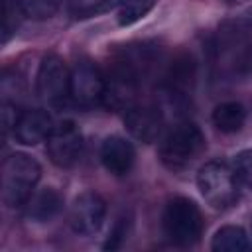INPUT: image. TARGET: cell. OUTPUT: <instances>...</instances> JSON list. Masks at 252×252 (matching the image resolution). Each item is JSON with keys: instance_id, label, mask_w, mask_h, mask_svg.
Instances as JSON below:
<instances>
[{"instance_id": "2e32d148", "label": "cell", "mask_w": 252, "mask_h": 252, "mask_svg": "<svg viewBox=\"0 0 252 252\" xmlns=\"http://www.w3.org/2000/svg\"><path fill=\"white\" fill-rule=\"evenodd\" d=\"M154 8V0H116V16L120 26H130L142 20Z\"/></svg>"}, {"instance_id": "8992f818", "label": "cell", "mask_w": 252, "mask_h": 252, "mask_svg": "<svg viewBox=\"0 0 252 252\" xmlns=\"http://www.w3.org/2000/svg\"><path fill=\"white\" fill-rule=\"evenodd\" d=\"M35 87L45 104L61 106L67 96H71V73L67 71L65 61L53 53L45 55L37 69Z\"/></svg>"}, {"instance_id": "7c38bea8", "label": "cell", "mask_w": 252, "mask_h": 252, "mask_svg": "<svg viewBox=\"0 0 252 252\" xmlns=\"http://www.w3.org/2000/svg\"><path fill=\"white\" fill-rule=\"evenodd\" d=\"M134 148L122 136H108L100 146V161L112 175H126L134 165Z\"/></svg>"}, {"instance_id": "e0dca14e", "label": "cell", "mask_w": 252, "mask_h": 252, "mask_svg": "<svg viewBox=\"0 0 252 252\" xmlns=\"http://www.w3.org/2000/svg\"><path fill=\"white\" fill-rule=\"evenodd\" d=\"M20 12L32 20H49L57 14L61 0H16Z\"/></svg>"}, {"instance_id": "ac0fdd59", "label": "cell", "mask_w": 252, "mask_h": 252, "mask_svg": "<svg viewBox=\"0 0 252 252\" xmlns=\"http://www.w3.org/2000/svg\"><path fill=\"white\" fill-rule=\"evenodd\" d=\"M234 173L242 185L252 191V150H244L234 159Z\"/></svg>"}, {"instance_id": "8fae6325", "label": "cell", "mask_w": 252, "mask_h": 252, "mask_svg": "<svg viewBox=\"0 0 252 252\" xmlns=\"http://www.w3.org/2000/svg\"><path fill=\"white\" fill-rule=\"evenodd\" d=\"M51 128V116L41 108H32L20 112L18 122L14 126V136L24 146H35L49 136Z\"/></svg>"}, {"instance_id": "9a60e30c", "label": "cell", "mask_w": 252, "mask_h": 252, "mask_svg": "<svg viewBox=\"0 0 252 252\" xmlns=\"http://www.w3.org/2000/svg\"><path fill=\"white\" fill-rule=\"evenodd\" d=\"M211 246L217 252H250L252 240L248 238V234L242 226L228 224L215 232Z\"/></svg>"}, {"instance_id": "3957f363", "label": "cell", "mask_w": 252, "mask_h": 252, "mask_svg": "<svg viewBox=\"0 0 252 252\" xmlns=\"http://www.w3.org/2000/svg\"><path fill=\"white\" fill-rule=\"evenodd\" d=\"M238 177L224 161H209L197 173V185L213 209H228L238 201Z\"/></svg>"}, {"instance_id": "52a82bcc", "label": "cell", "mask_w": 252, "mask_h": 252, "mask_svg": "<svg viewBox=\"0 0 252 252\" xmlns=\"http://www.w3.org/2000/svg\"><path fill=\"white\" fill-rule=\"evenodd\" d=\"M45 146L55 165L73 167L83 154V134L73 122L65 120L51 128L49 136L45 138Z\"/></svg>"}, {"instance_id": "d6986e66", "label": "cell", "mask_w": 252, "mask_h": 252, "mask_svg": "<svg viewBox=\"0 0 252 252\" xmlns=\"http://www.w3.org/2000/svg\"><path fill=\"white\" fill-rule=\"evenodd\" d=\"M16 12H20V6L16 0H4V41L10 37V33L16 32L18 28V20H16ZM22 14V12H20Z\"/></svg>"}, {"instance_id": "30bf717a", "label": "cell", "mask_w": 252, "mask_h": 252, "mask_svg": "<svg viewBox=\"0 0 252 252\" xmlns=\"http://www.w3.org/2000/svg\"><path fill=\"white\" fill-rule=\"evenodd\" d=\"M124 122H126L128 132L136 140L150 144L159 138L161 126H163V116H161L159 108H156V106L136 104L124 114Z\"/></svg>"}, {"instance_id": "4fadbf2b", "label": "cell", "mask_w": 252, "mask_h": 252, "mask_svg": "<svg viewBox=\"0 0 252 252\" xmlns=\"http://www.w3.org/2000/svg\"><path fill=\"white\" fill-rule=\"evenodd\" d=\"M61 207H63V197L55 189L47 187L28 201V217L35 222H47L59 215Z\"/></svg>"}, {"instance_id": "9c48e42d", "label": "cell", "mask_w": 252, "mask_h": 252, "mask_svg": "<svg viewBox=\"0 0 252 252\" xmlns=\"http://www.w3.org/2000/svg\"><path fill=\"white\" fill-rule=\"evenodd\" d=\"M106 217V203L96 191H83L69 211V224L79 234H94Z\"/></svg>"}, {"instance_id": "277c9868", "label": "cell", "mask_w": 252, "mask_h": 252, "mask_svg": "<svg viewBox=\"0 0 252 252\" xmlns=\"http://www.w3.org/2000/svg\"><path fill=\"white\" fill-rule=\"evenodd\" d=\"M161 220H163L165 236L179 246L195 244L203 232L201 211L191 199H185V197L171 199L165 205Z\"/></svg>"}, {"instance_id": "6da1fadb", "label": "cell", "mask_w": 252, "mask_h": 252, "mask_svg": "<svg viewBox=\"0 0 252 252\" xmlns=\"http://www.w3.org/2000/svg\"><path fill=\"white\" fill-rule=\"evenodd\" d=\"M207 148V140L197 124L177 122L169 128L159 144V159L171 171H181L191 165Z\"/></svg>"}, {"instance_id": "5b68a950", "label": "cell", "mask_w": 252, "mask_h": 252, "mask_svg": "<svg viewBox=\"0 0 252 252\" xmlns=\"http://www.w3.org/2000/svg\"><path fill=\"white\" fill-rule=\"evenodd\" d=\"M140 89L138 69L132 61H116L104 77V98L102 104L112 112H128L136 106Z\"/></svg>"}, {"instance_id": "5bb4252c", "label": "cell", "mask_w": 252, "mask_h": 252, "mask_svg": "<svg viewBox=\"0 0 252 252\" xmlns=\"http://www.w3.org/2000/svg\"><path fill=\"white\" fill-rule=\"evenodd\" d=\"M244 120H246V110L236 100L220 102L213 110V124L222 134H234V132H238L244 126Z\"/></svg>"}, {"instance_id": "ba28073f", "label": "cell", "mask_w": 252, "mask_h": 252, "mask_svg": "<svg viewBox=\"0 0 252 252\" xmlns=\"http://www.w3.org/2000/svg\"><path fill=\"white\" fill-rule=\"evenodd\" d=\"M71 96L83 108L102 104L104 75L93 61H79L71 71Z\"/></svg>"}, {"instance_id": "7a4b0ae2", "label": "cell", "mask_w": 252, "mask_h": 252, "mask_svg": "<svg viewBox=\"0 0 252 252\" xmlns=\"http://www.w3.org/2000/svg\"><path fill=\"white\" fill-rule=\"evenodd\" d=\"M2 201L8 207L28 205L41 177L39 163L28 154H12L2 163Z\"/></svg>"}]
</instances>
